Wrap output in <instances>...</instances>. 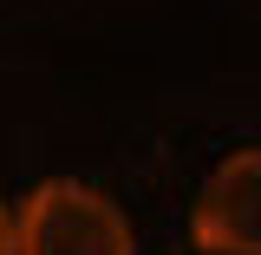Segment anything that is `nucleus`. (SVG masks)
Listing matches in <instances>:
<instances>
[{"label": "nucleus", "instance_id": "obj_2", "mask_svg": "<svg viewBox=\"0 0 261 255\" xmlns=\"http://www.w3.org/2000/svg\"><path fill=\"white\" fill-rule=\"evenodd\" d=\"M190 236L202 255H261V144L209 170L190 210Z\"/></svg>", "mask_w": 261, "mask_h": 255}, {"label": "nucleus", "instance_id": "obj_3", "mask_svg": "<svg viewBox=\"0 0 261 255\" xmlns=\"http://www.w3.org/2000/svg\"><path fill=\"white\" fill-rule=\"evenodd\" d=\"M0 255H20V210H7V196H0Z\"/></svg>", "mask_w": 261, "mask_h": 255}, {"label": "nucleus", "instance_id": "obj_1", "mask_svg": "<svg viewBox=\"0 0 261 255\" xmlns=\"http://www.w3.org/2000/svg\"><path fill=\"white\" fill-rule=\"evenodd\" d=\"M20 255H137L118 196L79 177H46L20 203Z\"/></svg>", "mask_w": 261, "mask_h": 255}]
</instances>
